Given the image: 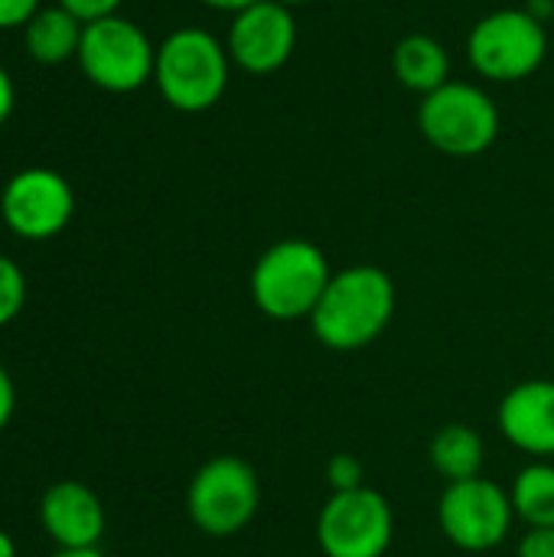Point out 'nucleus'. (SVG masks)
I'll list each match as a JSON object with an SVG mask.
<instances>
[{"mask_svg":"<svg viewBox=\"0 0 554 557\" xmlns=\"http://www.w3.org/2000/svg\"><path fill=\"white\" fill-rule=\"evenodd\" d=\"M39 7L42 0H0V29H23Z\"/></svg>","mask_w":554,"mask_h":557,"instance_id":"21","label":"nucleus"},{"mask_svg":"<svg viewBox=\"0 0 554 557\" xmlns=\"http://www.w3.org/2000/svg\"><path fill=\"white\" fill-rule=\"evenodd\" d=\"M0 557H16V542L3 529H0Z\"/></svg>","mask_w":554,"mask_h":557,"instance_id":"26","label":"nucleus"},{"mask_svg":"<svg viewBox=\"0 0 554 557\" xmlns=\"http://www.w3.org/2000/svg\"><path fill=\"white\" fill-rule=\"evenodd\" d=\"M82 29H85V23L75 20L69 10H62L59 3L39 7L36 16L23 26L26 55L39 65H62L78 55Z\"/></svg>","mask_w":554,"mask_h":557,"instance_id":"15","label":"nucleus"},{"mask_svg":"<svg viewBox=\"0 0 554 557\" xmlns=\"http://www.w3.org/2000/svg\"><path fill=\"white\" fill-rule=\"evenodd\" d=\"M261 509V480L242 457L206 460L186 486V516L206 539H235Z\"/></svg>","mask_w":554,"mask_h":557,"instance_id":"5","label":"nucleus"},{"mask_svg":"<svg viewBox=\"0 0 554 557\" xmlns=\"http://www.w3.org/2000/svg\"><path fill=\"white\" fill-rule=\"evenodd\" d=\"M516 512L509 490L500 483L477 476L464 483H447L438 499V525L441 535L467 555H483L500 548L513 532Z\"/></svg>","mask_w":554,"mask_h":557,"instance_id":"9","label":"nucleus"},{"mask_svg":"<svg viewBox=\"0 0 554 557\" xmlns=\"http://www.w3.org/2000/svg\"><path fill=\"white\" fill-rule=\"evenodd\" d=\"M229 72L225 42L202 26H180L157 46L153 85L173 111L202 114L216 108L229 88Z\"/></svg>","mask_w":554,"mask_h":557,"instance_id":"2","label":"nucleus"},{"mask_svg":"<svg viewBox=\"0 0 554 557\" xmlns=\"http://www.w3.org/2000/svg\"><path fill=\"white\" fill-rule=\"evenodd\" d=\"M62 10H69L75 20L82 23H95V20H104V16H114L121 10L124 0H56Z\"/></svg>","mask_w":554,"mask_h":557,"instance_id":"20","label":"nucleus"},{"mask_svg":"<svg viewBox=\"0 0 554 557\" xmlns=\"http://www.w3.org/2000/svg\"><path fill=\"white\" fill-rule=\"evenodd\" d=\"M23 304H26V277L13 258L0 255V326L13 323Z\"/></svg>","mask_w":554,"mask_h":557,"instance_id":"18","label":"nucleus"},{"mask_svg":"<svg viewBox=\"0 0 554 557\" xmlns=\"http://www.w3.org/2000/svg\"><path fill=\"white\" fill-rule=\"evenodd\" d=\"M496 424L519 454H529L532 460H554L552 379H526L513 385L496 408Z\"/></svg>","mask_w":554,"mask_h":557,"instance_id":"12","label":"nucleus"},{"mask_svg":"<svg viewBox=\"0 0 554 557\" xmlns=\"http://www.w3.org/2000/svg\"><path fill=\"white\" fill-rule=\"evenodd\" d=\"M13 411H16V388H13L10 372L0 366V434L7 431V424H10V418H13Z\"/></svg>","mask_w":554,"mask_h":557,"instance_id":"23","label":"nucleus"},{"mask_svg":"<svg viewBox=\"0 0 554 557\" xmlns=\"http://www.w3.org/2000/svg\"><path fill=\"white\" fill-rule=\"evenodd\" d=\"M75 215L72 183L49 166L13 173L0 193V219L23 242H46L69 228Z\"/></svg>","mask_w":554,"mask_h":557,"instance_id":"10","label":"nucleus"},{"mask_svg":"<svg viewBox=\"0 0 554 557\" xmlns=\"http://www.w3.org/2000/svg\"><path fill=\"white\" fill-rule=\"evenodd\" d=\"M199 3H206L212 10H222V13H238V10H245V7H251L258 0H199Z\"/></svg>","mask_w":554,"mask_h":557,"instance_id":"25","label":"nucleus"},{"mask_svg":"<svg viewBox=\"0 0 554 557\" xmlns=\"http://www.w3.org/2000/svg\"><path fill=\"white\" fill-rule=\"evenodd\" d=\"M549 55V29L532 10L506 7L473 23L467 36V59L477 75L490 82H522L542 69Z\"/></svg>","mask_w":554,"mask_h":557,"instance_id":"6","label":"nucleus"},{"mask_svg":"<svg viewBox=\"0 0 554 557\" xmlns=\"http://www.w3.org/2000/svg\"><path fill=\"white\" fill-rule=\"evenodd\" d=\"M49 557H104L98 548H78V552H65V548H59L56 555Z\"/></svg>","mask_w":554,"mask_h":557,"instance_id":"27","label":"nucleus"},{"mask_svg":"<svg viewBox=\"0 0 554 557\" xmlns=\"http://www.w3.org/2000/svg\"><path fill=\"white\" fill-rule=\"evenodd\" d=\"M278 3H284V7L294 10V7H304V3H310V0H278Z\"/></svg>","mask_w":554,"mask_h":557,"instance_id":"28","label":"nucleus"},{"mask_svg":"<svg viewBox=\"0 0 554 557\" xmlns=\"http://www.w3.org/2000/svg\"><path fill=\"white\" fill-rule=\"evenodd\" d=\"M13 108H16V85H13V75L0 62V127L10 121Z\"/></svg>","mask_w":554,"mask_h":557,"instance_id":"24","label":"nucleus"},{"mask_svg":"<svg viewBox=\"0 0 554 557\" xmlns=\"http://www.w3.org/2000/svg\"><path fill=\"white\" fill-rule=\"evenodd\" d=\"M75 62L95 88L111 95H131L153 82L157 46L134 20L114 13L85 23Z\"/></svg>","mask_w":554,"mask_h":557,"instance_id":"7","label":"nucleus"},{"mask_svg":"<svg viewBox=\"0 0 554 557\" xmlns=\"http://www.w3.org/2000/svg\"><path fill=\"white\" fill-rule=\"evenodd\" d=\"M39 522L46 535L65 552L98 548L104 535V506L85 483L59 480L39 499Z\"/></svg>","mask_w":554,"mask_h":557,"instance_id":"13","label":"nucleus"},{"mask_svg":"<svg viewBox=\"0 0 554 557\" xmlns=\"http://www.w3.org/2000/svg\"><path fill=\"white\" fill-rule=\"evenodd\" d=\"M513 512L526 529H554V463L532 460L509 486Z\"/></svg>","mask_w":554,"mask_h":557,"instance_id":"17","label":"nucleus"},{"mask_svg":"<svg viewBox=\"0 0 554 557\" xmlns=\"http://www.w3.org/2000/svg\"><path fill=\"white\" fill-rule=\"evenodd\" d=\"M395 542V509L372 490L330 493L317 516V545L323 557H385Z\"/></svg>","mask_w":554,"mask_h":557,"instance_id":"8","label":"nucleus"},{"mask_svg":"<svg viewBox=\"0 0 554 557\" xmlns=\"http://www.w3.org/2000/svg\"><path fill=\"white\" fill-rule=\"evenodd\" d=\"M516 557H554V529H526Z\"/></svg>","mask_w":554,"mask_h":557,"instance_id":"22","label":"nucleus"},{"mask_svg":"<svg viewBox=\"0 0 554 557\" xmlns=\"http://www.w3.org/2000/svg\"><path fill=\"white\" fill-rule=\"evenodd\" d=\"M395 281L376 264H353L330 277L317 310L310 313L313 336L333 352L369 349L395 320Z\"/></svg>","mask_w":554,"mask_h":557,"instance_id":"1","label":"nucleus"},{"mask_svg":"<svg viewBox=\"0 0 554 557\" xmlns=\"http://www.w3.org/2000/svg\"><path fill=\"white\" fill-rule=\"evenodd\" d=\"M297 46L294 10L278 0H258L232 13L225 49L232 65L248 75H271L287 65Z\"/></svg>","mask_w":554,"mask_h":557,"instance_id":"11","label":"nucleus"},{"mask_svg":"<svg viewBox=\"0 0 554 557\" xmlns=\"http://www.w3.org/2000/svg\"><path fill=\"white\" fill-rule=\"evenodd\" d=\"M392 72L408 91H418L424 98L451 82V55L441 39L428 33H411L398 39L392 52Z\"/></svg>","mask_w":554,"mask_h":557,"instance_id":"14","label":"nucleus"},{"mask_svg":"<svg viewBox=\"0 0 554 557\" xmlns=\"http://www.w3.org/2000/svg\"><path fill=\"white\" fill-rule=\"evenodd\" d=\"M327 483L333 493H346V490H359L369 486L366 483V467L356 454H333L327 463Z\"/></svg>","mask_w":554,"mask_h":557,"instance_id":"19","label":"nucleus"},{"mask_svg":"<svg viewBox=\"0 0 554 557\" xmlns=\"http://www.w3.org/2000/svg\"><path fill=\"white\" fill-rule=\"evenodd\" d=\"M330 277L333 271L320 245L307 238H281L258 255L248 290L251 304L264 317L278 323H294L310 320Z\"/></svg>","mask_w":554,"mask_h":557,"instance_id":"3","label":"nucleus"},{"mask_svg":"<svg viewBox=\"0 0 554 557\" xmlns=\"http://www.w3.org/2000/svg\"><path fill=\"white\" fill-rule=\"evenodd\" d=\"M434 473L447 483H464L483 476L487 463V444L470 424H444L428 447Z\"/></svg>","mask_w":554,"mask_h":557,"instance_id":"16","label":"nucleus"},{"mask_svg":"<svg viewBox=\"0 0 554 557\" xmlns=\"http://www.w3.org/2000/svg\"><path fill=\"white\" fill-rule=\"evenodd\" d=\"M421 137L444 157L470 160L487 153L500 137V108L473 82H447L421 98Z\"/></svg>","mask_w":554,"mask_h":557,"instance_id":"4","label":"nucleus"}]
</instances>
